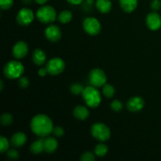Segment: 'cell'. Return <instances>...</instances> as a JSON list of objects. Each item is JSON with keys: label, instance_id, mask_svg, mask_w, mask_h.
<instances>
[{"label": "cell", "instance_id": "6da1fadb", "mask_svg": "<svg viewBox=\"0 0 161 161\" xmlns=\"http://www.w3.org/2000/svg\"><path fill=\"white\" fill-rule=\"evenodd\" d=\"M31 130L36 136L39 138H46L53 132V124L48 116L44 114H38L31 119L30 123Z\"/></svg>", "mask_w": 161, "mask_h": 161}, {"label": "cell", "instance_id": "7a4b0ae2", "mask_svg": "<svg viewBox=\"0 0 161 161\" xmlns=\"http://www.w3.org/2000/svg\"><path fill=\"white\" fill-rule=\"evenodd\" d=\"M83 101L90 108H97L102 102V95L97 87L94 86H88L85 87L82 94Z\"/></svg>", "mask_w": 161, "mask_h": 161}, {"label": "cell", "instance_id": "3957f363", "mask_svg": "<svg viewBox=\"0 0 161 161\" xmlns=\"http://www.w3.org/2000/svg\"><path fill=\"white\" fill-rule=\"evenodd\" d=\"M25 72V67L21 62L18 61H10L4 66L3 73L9 80L19 79Z\"/></svg>", "mask_w": 161, "mask_h": 161}, {"label": "cell", "instance_id": "277c9868", "mask_svg": "<svg viewBox=\"0 0 161 161\" xmlns=\"http://www.w3.org/2000/svg\"><path fill=\"white\" fill-rule=\"evenodd\" d=\"M36 17L42 24H51L57 19V12L53 6H42L38 9Z\"/></svg>", "mask_w": 161, "mask_h": 161}, {"label": "cell", "instance_id": "5b68a950", "mask_svg": "<svg viewBox=\"0 0 161 161\" xmlns=\"http://www.w3.org/2000/svg\"><path fill=\"white\" fill-rule=\"evenodd\" d=\"M91 135L97 141L106 142L111 137V130L103 123H96L91 127Z\"/></svg>", "mask_w": 161, "mask_h": 161}, {"label": "cell", "instance_id": "8992f818", "mask_svg": "<svg viewBox=\"0 0 161 161\" xmlns=\"http://www.w3.org/2000/svg\"><path fill=\"white\" fill-rule=\"evenodd\" d=\"M89 82L91 86L99 88L107 83V76L105 72L101 69H94L89 73Z\"/></svg>", "mask_w": 161, "mask_h": 161}, {"label": "cell", "instance_id": "52a82bcc", "mask_svg": "<svg viewBox=\"0 0 161 161\" xmlns=\"http://www.w3.org/2000/svg\"><path fill=\"white\" fill-rule=\"evenodd\" d=\"M46 68L48 71V74L51 75H58L64 72L65 63L61 58H53L48 61Z\"/></svg>", "mask_w": 161, "mask_h": 161}, {"label": "cell", "instance_id": "ba28073f", "mask_svg": "<svg viewBox=\"0 0 161 161\" xmlns=\"http://www.w3.org/2000/svg\"><path fill=\"white\" fill-rule=\"evenodd\" d=\"M84 31L90 36H97L102 30L100 21L94 17H87L83 22Z\"/></svg>", "mask_w": 161, "mask_h": 161}, {"label": "cell", "instance_id": "9c48e42d", "mask_svg": "<svg viewBox=\"0 0 161 161\" xmlns=\"http://www.w3.org/2000/svg\"><path fill=\"white\" fill-rule=\"evenodd\" d=\"M35 15L31 9L28 8H22L17 14V21L21 26H28L34 20Z\"/></svg>", "mask_w": 161, "mask_h": 161}, {"label": "cell", "instance_id": "30bf717a", "mask_svg": "<svg viewBox=\"0 0 161 161\" xmlns=\"http://www.w3.org/2000/svg\"><path fill=\"white\" fill-rule=\"evenodd\" d=\"M146 22L147 27L151 31H157L161 28V17L156 11L148 14Z\"/></svg>", "mask_w": 161, "mask_h": 161}, {"label": "cell", "instance_id": "8fae6325", "mask_svg": "<svg viewBox=\"0 0 161 161\" xmlns=\"http://www.w3.org/2000/svg\"><path fill=\"white\" fill-rule=\"evenodd\" d=\"M13 55L16 59H22L28 53V46L25 41H18L14 44L12 50Z\"/></svg>", "mask_w": 161, "mask_h": 161}, {"label": "cell", "instance_id": "7c38bea8", "mask_svg": "<svg viewBox=\"0 0 161 161\" xmlns=\"http://www.w3.org/2000/svg\"><path fill=\"white\" fill-rule=\"evenodd\" d=\"M45 36L49 41L52 42H57L61 39V31L59 27L54 25H50L46 28Z\"/></svg>", "mask_w": 161, "mask_h": 161}, {"label": "cell", "instance_id": "4fadbf2b", "mask_svg": "<svg viewBox=\"0 0 161 161\" xmlns=\"http://www.w3.org/2000/svg\"><path fill=\"white\" fill-rule=\"evenodd\" d=\"M145 101L142 97L135 96V97H130L127 103V109L132 113H137L139 112L144 108Z\"/></svg>", "mask_w": 161, "mask_h": 161}, {"label": "cell", "instance_id": "5bb4252c", "mask_svg": "<svg viewBox=\"0 0 161 161\" xmlns=\"http://www.w3.org/2000/svg\"><path fill=\"white\" fill-rule=\"evenodd\" d=\"M27 135L23 132H17L14 134L10 139L11 146L14 148H19L23 146L27 142Z\"/></svg>", "mask_w": 161, "mask_h": 161}, {"label": "cell", "instance_id": "9a60e30c", "mask_svg": "<svg viewBox=\"0 0 161 161\" xmlns=\"http://www.w3.org/2000/svg\"><path fill=\"white\" fill-rule=\"evenodd\" d=\"M58 147V140L53 137H46L44 139V151L47 153H53Z\"/></svg>", "mask_w": 161, "mask_h": 161}, {"label": "cell", "instance_id": "2e32d148", "mask_svg": "<svg viewBox=\"0 0 161 161\" xmlns=\"http://www.w3.org/2000/svg\"><path fill=\"white\" fill-rule=\"evenodd\" d=\"M90 112L87 108L83 105H77L73 110V116L79 120H85L89 117Z\"/></svg>", "mask_w": 161, "mask_h": 161}, {"label": "cell", "instance_id": "e0dca14e", "mask_svg": "<svg viewBox=\"0 0 161 161\" xmlns=\"http://www.w3.org/2000/svg\"><path fill=\"white\" fill-rule=\"evenodd\" d=\"M32 60L35 64L38 66H41L47 61V55H46V53L43 50L39 48H37L33 51Z\"/></svg>", "mask_w": 161, "mask_h": 161}, {"label": "cell", "instance_id": "ac0fdd59", "mask_svg": "<svg viewBox=\"0 0 161 161\" xmlns=\"http://www.w3.org/2000/svg\"><path fill=\"white\" fill-rule=\"evenodd\" d=\"M119 5L126 13H132L138 6V0H119Z\"/></svg>", "mask_w": 161, "mask_h": 161}, {"label": "cell", "instance_id": "d6986e66", "mask_svg": "<svg viewBox=\"0 0 161 161\" xmlns=\"http://www.w3.org/2000/svg\"><path fill=\"white\" fill-rule=\"evenodd\" d=\"M96 8L102 14H108L112 9V3L110 0H97L95 3Z\"/></svg>", "mask_w": 161, "mask_h": 161}, {"label": "cell", "instance_id": "ffe728a7", "mask_svg": "<svg viewBox=\"0 0 161 161\" xmlns=\"http://www.w3.org/2000/svg\"><path fill=\"white\" fill-rule=\"evenodd\" d=\"M30 151L35 155L40 154L44 151V140L40 138L36 141L33 142L32 144L30 146Z\"/></svg>", "mask_w": 161, "mask_h": 161}, {"label": "cell", "instance_id": "44dd1931", "mask_svg": "<svg viewBox=\"0 0 161 161\" xmlns=\"http://www.w3.org/2000/svg\"><path fill=\"white\" fill-rule=\"evenodd\" d=\"M58 19L61 24L69 23L72 19V12L69 10H67V9L61 11L59 14V15H58Z\"/></svg>", "mask_w": 161, "mask_h": 161}, {"label": "cell", "instance_id": "7402d4cb", "mask_svg": "<svg viewBox=\"0 0 161 161\" xmlns=\"http://www.w3.org/2000/svg\"><path fill=\"white\" fill-rule=\"evenodd\" d=\"M108 146L103 143L97 145L94 148V153L98 157H104L107 153H108Z\"/></svg>", "mask_w": 161, "mask_h": 161}, {"label": "cell", "instance_id": "603a6c76", "mask_svg": "<svg viewBox=\"0 0 161 161\" xmlns=\"http://www.w3.org/2000/svg\"><path fill=\"white\" fill-rule=\"evenodd\" d=\"M102 93H103L104 96L105 97H107V98H112L115 94V88L113 87V85L105 83L102 86Z\"/></svg>", "mask_w": 161, "mask_h": 161}, {"label": "cell", "instance_id": "cb8c5ba5", "mask_svg": "<svg viewBox=\"0 0 161 161\" xmlns=\"http://www.w3.org/2000/svg\"><path fill=\"white\" fill-rule=\"evenodd\" d=\"M84 89L85 88L83 87V85L78 83H73L70 86L71 93L72 94H74V95H80V94H82L83 91H84Z\"/></svg>", "mask_w": 161, "mask_h": 161}, {"label": "cell", "instance_id": "d4e9b609", "mask_svg": "<svg viewBox=\"0 0 161 161\" xmlns=\"http://www.w3.org/2000/svg\"><path fill=\"white\" fill-rule=\"evenodd\" d=\"M0 121H1L2 125L3 126H9L14 122V117L9 113H4L0 117Z\"/></svg>", "mask_w": 161, "mask_h": 161}, {"label": "cell", "instance_id": "484cf974", "mask_svg": "<svg viewBox=\"0 0 161 161\" xmlns=\"http://www.w3.org/2000/svg\"><path fill=\"white\" fill-rule=\"evenodd\" d=\"M9 146H10V143L8 141L7 138H5L4 136L0 137V152L2 153L6 152L9 149Z\"/></svg>", "mask_w": 161, "mask_h": 161}, {"label": "cell", "instance_id": "4316f807", "mask_svg": "<svg viewBox=\"0 0 161 161\" xmlns=\"http://www.w3.org/2000/svg\"><path fill=\"white\" fill-rule=\"evenodd\" d=\"M111 109L114 112H121L124 108V105H123L122 102L119 100H114L113 102H112L111 105Z\"/></svg>", "mask_w": 161, "mask_h": 161}, {"label": "cell", "instance_id": "83f0119b", "mask_svg": "<svg viewBox=\"0 0 161 161\" xmlns=\"http://www.w3.org/2000/svg\"><path fill=\"white\" fill-rule=\"evenodd\" d=\"M14 5V0H0V8L3 10L10 9Z\"/></svg>", "mask_w": 161, "mask_h": 161}, {"label": "cell", "instance_id": "f1b7e54d", "mask_svg": "<svg viewBox=\"0 0 161 161\" xmlns=\"http://www.w3.org/2000/svg\"><path fill=\"white\" fill-rule=\"evenodd\" d=\"M95 153L91 152H86L82 154L80 160L82 161H94L95 160Z\"/></svg>", "mask_w": 161, "mask_h": 161}, {"label": "cell", "instance_id": "f546056e", "mask_svg": "<svg viewBox=\"0 0 161 161\" xmlns=\"http://www.w3.org/2000/svg\"><path fill=\"white\" fill-rule=\"evenodd\" d=\"M18 86L20 88H23V89L28 87L29 86V80H28V79L25 76H20L18 79Z\"/></svg>", "mask_w": 161, "mask_h": 161}, {"label": "cell", "instance_id": "4dcf8cb0", "mask_svg": "<svg viewBox=\"0 0 161 161\" xmlns=\"http://www.w3.org/2000/svg\"><path fill=\"white\" fill-rule=\"evenodd\" d=\"M52 133H53V135H54L55 137H57V138H61V137L64 136V130L63 127L58 126V127H53V132H52Z\"/></svg>", "mask_w": 161, "mask_h": 161}, {"label": "cell", "instance_id": "1f68e13d", "mask_svg": "<svg viewBox=\"0 0 161 161\" xmlns=\"http://www.w3.org/2000/svg\"><path fill=\"white\" fill-rule=\"evenodd\" d=\"M7 157L11 160H17L19 158L18 151L14 149H10L7 150Z\"/></svg>", "mask_w": 161, "mask_h": 161}, {"label": "cell", "instance_id": "d6a6232c", "mask_svg": "<svg viewBox=\"0 0 161 161\" xmlns=\"http://www.w3.org/2000/svg\"><path fill=\"white\" fill-rule=\"evenodd\" d=\"M150 7L153 10L156 11V12L157 10H159L161 8L160 0H153L150 3Z\"/></svg>", "mask_w": 161, "mask_h": 161}, {"label": "cell", "instance_id": "836d02e7", "mask_svg": "<svg viewBox=\"0 0 161 161\" xmlns=\"http://www.w3.org/2000/svg\"><path fill=\"white\" fill-rule=\"evenodd\" d=\"M38 74H39V76L41 77L46 76V75L48 74V71H47V68H41V69H39V71H38Z\"/></svg>", "mask_w": 161, "mask_h": 161}, {"label": "cell", "instance_id": "e575fe53", "mask_svg": "<svg viewBox=\"0 0 161 161\" xmlns=\"http://www.w3.org/2000/svg\"><path fill=\"white\" fill-rule=\"evenodd\" d=\"M67 1L72 5H80L81 4L84 0H67Z\"/></svg>", "mask_w": 161, "mask_h": 161}, {"label": "cell", "instance_id": "d590c367", "mask_svg": "<svg viewBox=\"0 0 161 161\" xmlns=\"http://www.w3.org/2000/svg\"><path fill=\"white\" fill-rule=\"evenodd\" d=\"M36 3H37L38 4H40V5H43L45 3H47V2H49L50 0H35Z\"/></svg>", "mask_w": 161, "mask_h": 161}, {"label": "cell", "instance_id": "8d00e7d4", "mask_svg": "<svg viewBox=\"0 0 161 161\" xmlns=\"http://www.w3.org/2000/svg\"><path fill=\"white\" fill-rule=\"evenodd\" d=\"M22 2H23V3H24V4L29 5L30 3H31V0H22Z\"/></svg>", "mask_w": 161, "mask_h": 161}, {"label": "cell", "instance_id": "74e56055", "mask_svg": "<svg viewBox=\"0 0 161 161\" xmlns=\"http://www.w3.org/2000/svg\"><path fill=\"white\" fill-rule=\"evenodd\" d=\"M0 83H1V85H0V91H3V88H4V83H3V80H1L0 81Z\"/></svg>", "mask_w": 161, "mask_h": 161}]
</instances>
